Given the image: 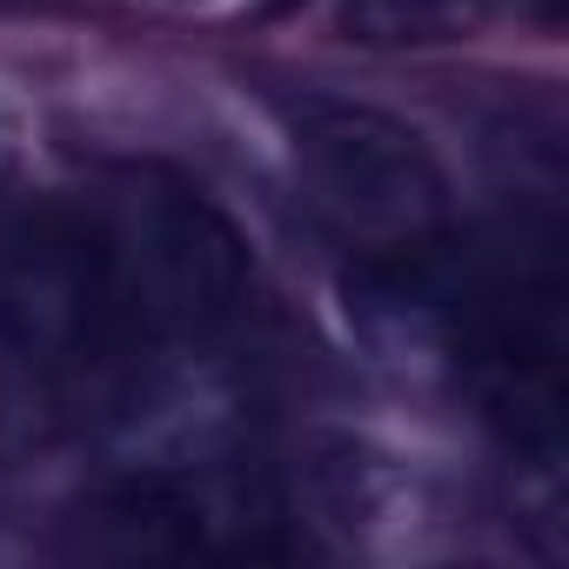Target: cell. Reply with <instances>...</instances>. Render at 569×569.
Here are the masks:
<instances>
[{"mask_svg": "<svg viewBox=\"0 0 569 569\" xmlns=\"http://www.w3.org/2000/svg\"><path fill=\"white\" fill-rule=\"evenodd\" d=\"M81 214L94 228L108 296L134 349L214 342L248 316V241L194 181L161 168H121L81 201Z\"/></svg>", "mask_w": 569, "mask_h": 569, "instance_id": "6da1fadb", "label": "cell"}, {"mask_svg": "<svg viewBox=\"0 0 569 569\" xmlns=\"http://www.w3.org/2000/svg\"><path fill=\"white\" fill-rule=\"evenodd\" d=\"M274 114L309 214L342 248L389 268L449 241V174L402 114L342 94H289Z\"/></svg>", "mask_w": 569, "mask_h": 569, "instance_id": "7a4b0ae2", "label": "cell"}, {"mask_svg": "<svg viewBox=\"0 0 569 569\" xmlns=\"http://www.w3.org/2000/svg\"><path fill=\"white\" fill-rule=\"evenodd\" d=\"M0 342L21 362L61 369V376L134 356L81 201L48 208L0 241Z\"/></svg>", "mask_w": 569, "mask_h": 569, "instance_id": "3957f363", "label": "cell"}, {"mask_svg": "<svg viewBox=\"0 0 569 569\" xmlns=\"http://www.w3.org/2000/svg\"><path fill=\"white\" fill-rule=\"evenodd\" d=\"M502 0H342V34L362 48H449L476 41Z\"/></svg>", "mask_w": 569, "mask_h": 569, "instance_id": "277c9868", "label": "cell"}, {"mask_svg": "<svg viewBox=\"0 0 569 569\" xmlns=\"http://www.w3.org/2000/svg\"><path fill=\"white\" fill-rule=\"evenodd\" d=\"M8 168H14V121L0 114V181H8Z\"/></svg>", "mask_w": 569, "mask_h": 569, "instance_id": "5b68a950", "label": "cell"}, {"mask_svg": "<svg viewBox=\"0 0 569 569\" xmlns=\"http://www.w3.org/2000/svg\"><path fill=\"white\" fill-rule=\"evenodd\" d=\"M268 8H296V0H268Z\"/></svg>", "mask_w": 569, "mask_h": 569, "instance_id": "8992f818", "label": "cell"}]
</instances>
